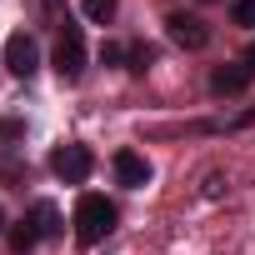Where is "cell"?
Here are the masks:
<instances>
[{
    "label": "cell",
    "instance_id": "52a82bcc",
    "mask_svg": "<svg viewBox=\"0 0 255 255\" xmlns=\"http://www.w3.org/2000/svg\"><path fill=\"white\" fill-rule=\"evenodd\" d=\"M250 80H255V70H250L245 60H230V65H220V70L210 75V90H215V95H240Z\"/></svg>",
    "mask_w": 255,
    "mask_h": 255
},
{
    "label": "cell",
    "instance_id": "7a4b0ae2",
    "mask_svg": "<svg viewBox=\"0 0 255 255\" xmlns=\"http://www.w3.org/2000/svg\"><path fill=\"white\" fill-rule=\"evenodd\" d=\"M50 65H55L60 80H80V70H85V35H80V25H60Z\"/></svg>",
    "mask_w": 255,
    "mask_h": 255
},
{
    "label": "cell",
    "instance_id": "8992f818",
    "mask_svg": "<svg viewBox=\"0 0 255 255\" xmlns=\"http://www.w3.org/2000/svg\"><path fill=\"white\" fill-rule=\"evenodd\" d=\"M110 165H115V180H120L125 190H140V185H150V175H155V170H150V160H145V155H135V150H115V160H110Z\"/></svg>",
    "mask_w": 255,
    "mask_h": 255
},
{
    "label": "cell",
    "instance_id": "6da1fadb",
    "mask_svg": "<svg viewBox=\"0 0 255 255\" xmlns=\"http://www.w3.org/2000/svg\"><path fill=\"white\" fill-rule=\"evenodd\" d=\"M110 230H115V205L105 195H80V205H75V235H80V245H100Z\"/></svg>",
    "mask_w": 255,
    "mask_h": 255
},
{
    "label": "cell",
    "instance_id": "277c9868",
    "mask_svg": "<svg viewBox=\"0 0 255 255\" xmlns=\"http://www.w3.org/2000/svg\"><path fill=\"white\" fill-rule=\"evenodd\" d=\"M165 30H170V40H175L180 50H205V45H210V25H205L200 15L170 10V15H165Z\"/></svg>",
    "mask_w": 255,
    "mask_h": 255
},
{
    "label": "cell",
    "instance_id": "5bb4252c",
    "mask_svg": "<svg viewBox=\"0 0 255 255\" xmlns=\"http://www.w3.org/2000/svg\"><path fill=\"white\" fill-rule=\"evenodd\" d=\"M245 65H250V70H255V45H250V50H245Z\"/></svg>",
    "mask_w": 255,
    "mask_h": 255
},
{
    "label": "cell",
    "instance_id": "9c48e42d",
    "mask_svg": "<svg viewBox=\"0 0 255 255\" xmlns=\"http://www.w3.org/2000/svg\"><path fill=\"white\" fill-rule=\"evenodd\" d=\"M35 245H40V230H35L30 220H20V225L10 230V250H15V255H30Z\"/></svg>",
    "mask_w": 255,
    "mask_h": 255
},
{
    "label": "cell",
    "instance_id": "9a60e30c",
    "mask_svg": "<svg viewBox=\"0 0 255 255\" xmlns=\"http://www.w3.org/2000/svg\"><path fill=\"white\" fill-rule=\"evenodd\" d=\"M0 235H5V210H0Z\"/></svg>",
    "mask_w": 255,
    "mask_h": 255
},
{
    "label": "cell",
    "instance_id": "8fae6325",
    "mask_svg": "<svg viewBox=\"0 0 255 255\" xmlns=\"http://www.w3.org/2000/svg\"><path fill=\"white\" fill-rule=\"evenodd\" d=\"M235 25H255V0H235Z\"/></svg>",
    "mask_w": 255,
    "mask_h": 255
},
{
    "label": "cell",
    "instance_id": "4fadbf2b",
    "mask_svg": "<svg viewBox=\"0 0 255 255\" xmlns=\"http://www.w3.org/2000/svg\"><path fill=\"white\" fill-rule=\"evenodd\" d=\"M125 55H130V50H125V45H100V60H105V65H120Z\"/></svg>",
    "mask_w": 255,
    "mask_h": 255
},
{
    "label": "cell",
    "instance_id": "5b68a950",
    "mask_svg": "<svg viewBox=\"0 0 255 255\" xmlns=\"http://www.w3.org/2000/svg\"><path fill=\"white\" fill-rule=\"evenodd\" d=\"M5 65H10V75H20V80H30V75L40 70V45H35V35H25V30H15V35L5 40Z\"/></svg>",
    "mask_w": 255,
    "mask_h": 255
},
{
    "label": "cell",
    "instance_id": "ba28073f",
    "mask_svg": "<svg viewBox=\"0 0 255 255\" xmlns=\"http://www.w3.org/2000/svg\"><path fill=\"white\" fill-rule=\"evenodd\" d=\"M30 225L40 230V240H50V235H60V230H65V225H60L55 200H35V205H30Z\"/></svg>",
    "mask_w": 255,
    "mask_h": 255
},
{
    "label": "cell",
    "instance_id": "30bf717a",
    "mask_svg": "<svg viewBox=\"0 0 255 255\" xmlns=\"http://www.w3.org/2000/svg\"><path fill=\"white\" fill-rule=\"evenodd\" d=\"M80 10H85L95 25H110V20H115V10H120V0H80Z\"/></svg>",
    "mask_w": 255,
    "mask_h": 255
},
{
    "label": "cell",
    "instance_id": "3957f363",
    "mask_svg": "<svg viewBox=\"0 0 255 255\" xmlns=\"http://www.w3.org/2000/svg\"><path fill=\"white\" fill-rule=\"evenodd\" d=\"M50 170H55L65 185H85L90 170H95V155H90L85 145H60V150L50 155Z\"/></svg>",
    "mask_w": 255,
    "mask_h": 255
},
{
    "label": "cell",
    "instance_id": "7c38bea8",
    "mask_svg": "<svg viewBox=\"0 0 255 255\" xmlns=\"http://www.w3.org/2000/svg\"><path fill=\"white\" fill-rule=\"evenodd\" d=\"M150 60H155V50H150V45H130V70H145Z\"/></svg>",
    "mask_w": 255,
    "mask_h": 255
}]
</instances>
